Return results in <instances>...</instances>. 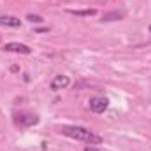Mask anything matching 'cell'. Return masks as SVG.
I'll return each mask as SVG.
<instances>
[{
  "instance_id": "cell-10",
  "label": "cell",
  "mask_w": 151,
  "mask_h": 151,
  "mask_svg": "<svg viewBox=\"0 0 151 151\" xmlns=\"http://www.w3.org/2000/svg\"><path fill=\"white\" fill-rule=\"evenodd\" d=\"M84 151H99L97 148H91V146H88V148H84Z\"/></svg>"
},
{
  "instance_id": "cell-11",
  "label": "cell",
  "mask_w": 151,
  "mask_h": 151,
  "mask_svg": "<svg viewBox=\"0 0 151 151\" xmlns=\"http://www.w3.org/2000/svg\"><path fill=\"white\" fill-rule=\"evenodd\" d=\"M150 32H151V25H150Z\"/></svg>"
},
{
  "instance_id": "cell-7",
  "label": "cell",
  "mask_w": 151,
  "mask_h": 151,
  "mask_svg": "<svg viewBox=\"0 0 151 151\" xmlns=\"http://www.w3.org/2000/svg\"><path fill=\"white\" fill-rule=\"evenodd\" d=\"M69 12L74 14V16H95V14H97L95 9H86V11H69Z\"/></svg>"
},
{
  "instance_id": "cell-9",
  "label": "cell",
  "mask_w": 151,
  "mask_h": 151,
  "mask_svg": "<svg viewBox=\"0 0 151 151\" xmlns=\"http://www.w3.org/2000/svg\"><path fill=\"white\" fill-rule=\"evenodd\" d=\"M27 19H28V21H32V23H42V21H44V19H42L40 16H37V14H28V16H27Z\"/></svg>"
},
{
  "instance_id": "cell-2",
  "label": "cell",
  "mask_w": 151,
  "mask_h": 151,
  "mask_svg": "<svg viewBox=\"0 0 151 151\" xmlns=\"http://www.w3.org/2000/svg\"><path fill=\"white\" fill-rule=\"evenodd\" d=\"M88 104H90V109H91L95 114H102L106 109H107L109 100H107L106 97H93V99H90Z\"/></svg>"
},
{
  "instance_id": "cell-8",
  "label": "cell",
  "mask_w": 151,
  "mask_h": 151,
  "mask_svg": "<svg viewBox=\"0 0 151 151\" xmlns=\"http://www.w3.org/2000/svg\"><path fill=\"white\" fill-rule=\"evenodd\" d=\"M125 12H109V14H104V21H113V19H119L123 18Z\"/></svg>"
},
{
  "instance_id": "cell-5",
  "label": "cell",
  "mask_w": 151,
  "mask_h": 151,
  "mask_svg": "<svg viewBox=\"0 0 151 151\" xmlns=\"http://www.w3.org/2000/svg\"><path fill=\"white\" fill-rule=\"evenodd\" d=\"M69 83H70L69 76L58 74V76H55L53 81H51V90H62V88H67Z\"/></svg>"
},
{
  "instance_id": "cell-1",
  "label": "cell",
  "mask_w": 151,
  "mask_h": 151,
  "mask_svg": "<svg viewBox=\"0 0 151 151\" xmlns=\"http://www.w3.org/2000/svg\"><path fill=\"white\" fill-rule=\"evenodd\" d=\"M60 132L67 137H72L76 141H81V142H86V144H100L102 142V137L88 128H83V127H74V125H63L60 128Z\"/></svg>"
},
{
  "instance_id": "cell-3",
  "label": "cell",
  "mask_w": 151,
  "mask_h": 151,
  "mask_svg": "<svg viewBox=\"0 0 151 151\" xmlns=\"http://www.w3.org/2000/svg\"><path fill=\"white\" fill-rule=\"evenodd\" d=\"M16 125H19V127H34V125H37L39 123V118L35 114H30V113H19L16 116Z\"/></svg>"
},
{
  "instance_id": "cell-6",
  "label": "cell",
  "mask_w": 151,
  "mask_h": 151,
  "mask_svg": "<svg viewBox=\"0 0 151 151\" xmlns=\"http://www.w3.org/2000/svg\"><path fill=\"white\" fill-rule=\"evenodd\" d=\"M0 25H4V27H19L21 25V21H19V18H16V16H9V14H5V16H0Z\"/></svg>"
},
{
  "instance_id": "cell-4",
  "label": "cell",
  "mask_w": 151,
  "mask_h": 151,
  "mask_svg": "<svg viewBox=\"0 0 151 151\" xmlns=\"http://www.w3.org/2000/svg\"><path fill=\"white\" fill-rule=\"evenodd\" d=\"M4 51H9V53H19V55H30L32 49L27 46V44H19V42H7L4 46Z\"/></svg>"
}]
</instances>
